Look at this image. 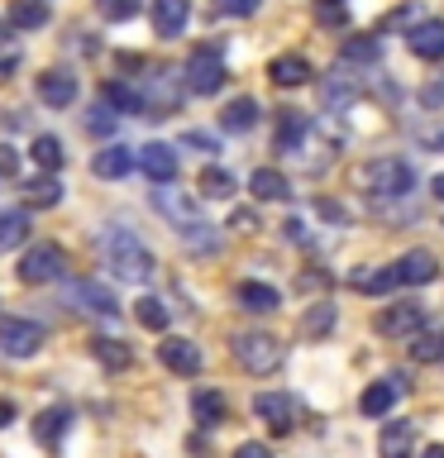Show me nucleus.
I'll return each instance as SVG.
<instances>
[{
  "label": "nucleus",
  "mask_w": 444,
  "mask_h": 458,
  "mask_svg": "<svg viewBox=\"0 0 444 458\" xmlns=\"http://www.w3.org/2000/svg\"><path fill=\"white\" fill-rule=\"evenodd\" d=\"M258 114H263V110H258L253 96H235L225 106V114H220V129H229V134H249V129L258 124Z\"/></svg>",
  "instance_id": "b1692460"
},
{
  "label": "nucleus",
  "mask_w": 444,
  "mask_h": 458,
  "mask_svg": "<svg viewBox=\"0 0 444 458\" xmlns=\"http://www.w3.org/2000/svg\"><path fill=\"white\" fill-rule=\"evenodd\" d=\"M29 157H34V163H38L43 172H57V167L67 163L63 139H57V134H38V139H34V148H29Z\"/></svg>",
  "instance_id": "c756f323"
},
{
  "label": "nucleus",
  "mask_w": 444,
  "mask_h": 458,
  "mask_svg": "<svg viewBox=\"0 0 444 458\" xmlns=\"http://www.w3.org/2000/svg\"><path fill=\"white\" fill-rule=\"evenodd\" d=\"M258 5L263 0H215V10L229 14V20H249V14H258Z\"/></svg>",
  "instance_id": "a19ab883"
},
{
  "label": "nucleus",
  "mask_w": 444,
  "mask_h": 458,
  "mask_svg": "<svg viewBox=\"0 0 444 458\" xmlns=\"http://www.w3.org/2000/svg\"><path fill=\"white\" fill-rule=\"evenodd\" d=\"M24 206H29V210H53V206H63V182L48 177V172H43V177H29V182H24Z\"/></svg>",
  "instance_id": "4be33fe9"
},
{
  "label": "nucleus",
  "mask_w": 444,
  "mask_h": 458,
  "mask_svg": "<svg viewBox=\"0 0 444 458\" xmlns=\"http://www.w3.org/2000/svg\"><path fill=\"white\" fill-rule=\"evenodd\" d=\"M421 143L425 148H444V134H421Z\"/></svg>",
  "instance_id": "3c124183"
},
{
  "label": "nucleus",
  "mask_w": 444,
  "mask_h": 458,
  "mask_svg": "<svg viewBox=\"0 0 444 458\" xmlns=\"http://www.w3.org/2000/svg\"><path fill=\"white\" fill-rule=\"evenodd\" d=\"M421 458H444V444H435V449H425Z\"/></svg>",
  "instance_id": "603ef678"
},
{
  "label": "nucleus",
  "mask_w": 444,
  "mask_h": 458,
  "mask_svg": "<svg viewBox=\"0 0 444 458\" xmlns=\"http://www.w3.org/2000/svg\"><path fill=\"white\" fill-rule=\"evenodd\" d=\"M354 292H363V296H387V292H397L401 277H397V267L387 263V267H358L354 277H349Z\"/></svg>",
  "instance_id": "412c9836"
},
{
  "label": "nucleus",
  "mask_w": 444,
  "mask_h": 458,
  "mask_svg": "<svg viewBox=\"0 0 444 458\" xmlns=\"http://www.w3.org/2000/svg\"><path fill=\"white\" fill-rule=\"evenodd\" d=\"M401 392H406V382H401V377H382V382H368V392L358 396V411H363L368 420H382V415L397 406V396H401Z\"/></svg>",
  "instance_id": "f8f14e48"
},
{
  "label": "nucleus",
  "mask_w": 444,
  "mask_h": 458,
  "mask_svg": "<svg viewBox=\"0 0 444 458\" xmlns=\"http://www.w3.org/2000/svg\"><path fill=\"white\" fill-rule=\"evenodd\" d=\"M358 91H363V86H358L354 77H344V72H335V77H329V81L320 86V96H325V106H329V110H344V106H354V100H358Z\"/></svg>",
  "instance_id": "c85d7f7f"
},
{
  "label": "nucleus",
  "mask_w": 444,
  "mask_h": 458,
  "mask_svg": "<svg viewBox=\"0 0 444 458\" xmlns=\"http://www.w3.org/2000/svg\"><path fill=\"white\" fill-rule=\"evenodd\" d=\"M182 81H186L192 96H215L229 81V72H225V63H220L215 48H196L192 57H186V67H182Z\"/></svg>",
  "instance_id": "39448f33"
},
{
  "label": "nucleus",
  "mask_w": 444,
  "mask_h": 458,
  "mask_svg": "<svg viewBox=\"0 0 444 458\" xmlns=\"http://www.w3.org/2000/svg\"><path fill=\"white\" fill-rule=\"evenodd\" d=\"M158 358H163V368L177 372V377H196L201 372V349L192 339H163L158 344Z\"/></svg>",
  "instance_id": "ddd939ff"
},
{
  "label": "nucleus",
  "mask_w": 444,
  "mask_h": 458,
  "mask_svg": "<svg viewBox=\"0 0 444 458\" xmlns=\"http://www.w3.org/2000/svg\"><path fill=\"white\" fill-rule=\"evenodd\" d=\"M421 325H425V306H421V301L382 306L378 320H372V329H378L382 339H411V335H421Z\"/></svg>",
  "instance_id": "0eeeda50"
},
{
  "label": "nucleus",
  "mask_w": 444,
  "mask_h": 458,
  "mask_svg": "<svg viewBox=\"0 0 444 458\" xmlns=\"http://www.w3.org/2000/svg\"><path fill=\"white\" fill-rule=\"evenodd\" d=\"M182 143H186V148H206V153H220V143H215L210 134H196V129H192V134H182Z\"/></svg>",
  "instance_id": "79ce46f5"
},
{
  "label": "nucleus",
  "mask_w": 444,
  "mask_h": 458,
  "mask_svg": "<svg viewBox=\"0 0 444 458\" xmlns=\"http://www.w3.org/2000/svg\"><path fill=\"white\" fill-rule=\"evenodd\" d=\"M100 258H106V267L124 282H149L158 272V258L143 249L139 234H129L124 225H110L106 234H100Z\"/></svg>",
  "instance_id": "f257e3e1"
},
{
  "label": "nucleus",
  "mask_w": 444,
  "mask_h": 458,
  "mask_svg": "<svg viewBox=\"0 0 444 458\" xmlns=\"http://www.w3.org/2000/svg\"><path fill=\"white\" fill-rule=\"evenodd\" d=\"M249 191H253L258 200H286V196H292V182H286L278 167H253Z\"/></svg>",
  "instance_id": "393cba45"
},
{
  "label": "nucleus",
  "mask_w": 444,
  "mask_h": 458,
  "mask_svg": "<svg viewBox=\"0 0 444 458\" xmlns=\"http://www.w3.org/2000/svg\"><path fill=\"white\" fill-rule=\"evenodd\" d=\"M24 234H29V215L24 210H5V215H0V253L20 249Z\"/></svg>",
  "instance_id": "2f4dec72"
},
{
  "label": "nucleus",
  "mask_w": 444,
  "mask_h": 458,
  "mask_svg": "<svg viewBox=\"0 0 444 458\" xmlns=\"http://www.w3.org/2000/svg\"><path fill=\"white\" fill-rule=\"evenodd\" d=\"M421 100H425L430 110H440V106H444V81H435V86H425V91H421Z\"/></svg>",
  "instance_id": "c03bdc74"
},
{
  "label": "nucleus",
  "mask_w": 444,
  "mask_h": 458,
  "mask_svg": "<svg viewBox=\"0 0 444 458\" xmlns=\"http://www.w3.org/2000/svg\"><path fill=\"white\" fill-rule=\"evenodd\" d=\"M134 315H139V325H143V329H167V306H163L158 296H139Z\"/></svg>",
  "instance_id": "c9c22d12"
},
{
  "label": "nucleus",
  "mask_w": 444,
  "mask_h": 458,
  "mask_svg": "<svg viewBox=\"0 0 444 458\" xmlns=\"http://www.w3.org/2000/svg\"><path fill=\"white\" fill-rule=\"evenodd\" d=\"M139 172L153 186L177 182V148H172V143H143V148H139Z\"/></svg>",
  "instance_id": "9d476101"
},
{
  "label": "nucleus",
  "mask_w": 444,
  "mask_h": 458,
  "mask_svg": "<svg viewBox=\"0 0 444 458\" xmlns=\"http://www.w3.org/2000/svg\"><path fill=\"white\" fill-rule=\"evenodd\" d=\"M38 349H43V325H34V320H5L0 325V353L34 358Z\"/></svg>",
  "instance_id": "1a4fd4ad"
},
{
  "label": "nucleus",
  "mask_w": 444,
  "mask_h": 458,
  "mask_svg": "<svg viewBox=\"0 0 444 458\" xmlns=\"http://www.w3.org/2000/svg\"><path fill=\"white\" fill-rule=\"evenodd\" d=\"M253 415L272 429V435H286V429L296 425V401L286 392H258L253 396Z\"/></svg>",
  "instance_id": "6e6552de"
},
{
  "label": "nucleus",
  "mask_w": 444,
  "mask_h": 458,
  "mask_svg": "<svg viewBox=\"0 0 444 458\" xmlns=\"http://www.w3.org/2000/svg\"><path fill=\"white\" fill-rule=\"evenodd\" d=\"M38 100L43 106H53V110H67L72 100H77V77H72V72H43L38 77Z\"/></svg>",
  "instance_id": "f3484780"
},
{
  "label": "nucleus",
  "mask_w": 444,
  "mask_h": 458,
  "mask_svg": "<svg viewBox=\"0 0 444 458\" xmlns=\"http://www.w3.org/2000/svg\"><path fill=\"white\" fill-rule=\"evenodd\" d=\"M335 306H329V301H320V306H311L306 310V320H301V329H306L311 339H320V335H329V329H335Z\"/></svg>",
  "instance_id": "f704fd0d"
},
{
  "label": "nucleus",
  "mask_w": 444,
  "mask_h": 458,
  "mask_svg": "<svg viewBox=\"0 0 444 458\" xmlns=\"http://www.w3.org/2000/svg\"><path fill=\"white\" fill-rule=\"evenodd\" d=\"M311 134V120L301 110H282V124H278V153H296Z\"/></svg>",
  "instance_id": "a878e982"
},
{
  "label": "nucleus",
  "mask_w": 444,
  "mask_h": 458,
  "mask_svg": "<svg viewBox=\"0 0 444 458\" xmlns=\"http://www.w3.org/2000/svg\"><path fill=\"white\" fill-rule=\"evenodd\" d=\"M0 172H14V153L10 148H0Z\"/></svg>",
  "instance_id": "8fccbe9b"
},
{
  "label": "nucleus",
  "mask_w": 444,
  "mask_h": 458,
  "mask_svg": "<svg viewBox=\"0 0 444 458\" xmlns=\"http://www.w3.org/2000/svg\"><path fill=\"white\" fill-rule=\"evenodd\" d=\"M134 167H139V153H134V148H120V143H115V148H100V153L91 157V172H96V177H106V182L129 177Z\"/></svg>",
  "instance_id": "aec40b11"
},
{
  "label": "nucleus",
  "mask_w": 444,
  "mask_h": 458,
  "mask_svg": "<svg viewBox=\"0 0 444 458\" xmlns=\"http://www.w3.org/2000/svg\"><path fill=\"white\" fill-rule=\"evenodd\" d=\"M91 353H96V363L110 368V372H120V368L134 363V349L120 344V339H91Z\"/></svg>",
  "instance_id": "cd10ccee"
},
{
  "label": "nucleus",
  "mask_w": 444,
  "mask_h": 458,
  "mask_svg": "<svg viewBox=\"0 0 444 458\" xmlns=\"http://www.w3.org/2000/svg\"><path fill=\"white\" fill-rule=\"evenodd\" d=\"M63 267H67V253L57 249V243H34L24 258H20V282L24 286H43V282H53V277H63Z\"/></svg>",
  "instance_id": "423d86ee"
},
{
  "label": "nucleus",
  "mask_w": 444,
  "mask_h": 458,
  "mask_svg": "<svg viewBox=\"0 0 444 458\" xmlns=\"http://www.w3.org/2000/svg\"><path fill=\"white\" fill-rule=\"evenodd\" d=\"M411 353L421 358V363H440V358H444V335H425V339H415V344H411Z\"/></svg>",
  "instance_id": "ea45409f"
},
{
  "label": "nucleus",
  "mask_w": 444,
  "mask_h": 458,
  "mask_svg": "<svg viewBox=\"0 0 444 458\" xmlns=\"http://www.w3.org/2000/svg\"><path fill=\"white\" fill-rule=\"evenodd\" d=\"M96 10H100V20L124 24V20H134V14H139V0H96Z\"/></svg>",
  "instance_id": "4c0bfd02"
},
{
  "label": "nucleus",
  "mask_w": 444,
  "mask_h": 458,
  "mask_svg": "<svg viewBox=\"0 0 444 458\" xmlns=\"http://www.w3.org/2000/svg\"><path fill=\"white\" fill-rule=\"evenodd\" d=\"M153 210L163 215V220L177 229V234L192 243L196 253H206V249H215V229L206 225V215L196 210V200L192 196H182V191H172V182L167 186H158L153 191Z\"/></svg>",
  "instance_id": "f03ea898"
},
{
  "label": "nucleus",
  "mask_w": 444,
  "mask_h": 458,
  "mask_svg": "<svg viewBox=\"0 0 444 458\" xmlns=\"http://www.w3.org/2000/svg\"><path fill=\"white\" fill-rule=\"evenodd\" d=\"M192 415H196V425H201V429H215V425L225 420V396H220V392H196Z\"/></svg>",
  "instance_id": "7c9ffc66"
},
{
  "label": "nucleus",
  "mask_w": 444,
  "mask_h": 458,
  "mask_svg": "<svg viewBox=\"0 0 444 458\" xmlns=\"http://www.w3.org/2000/svg\"><path fill=\"white\" fill-rule=\"evenodd\" d=\"M5 72H14V57H0V77H5Z\"/></svg>",
  "instance_id": "864d4df0"
},
{
  "label": "nucleus",
  "mask_w": 444,
  "mask_h": 458,
  "mask_svg": "<svg viewBox=\"0 0 444 458\" xmlns=\"http://www.w3.org/2000/svg\"><path fill=\"white\" fill-rule=\"evenodd\" d=\"M10 420H14V401H10V396H0V429H5Z\"/></svg>",
  "instance_id": "de8ad7c7"
},
{
  "label": "nucleus",
  "mask_w": 444,
  "mask_h": 458,
  "mask_svg": "<svg viewBox=\"0 0 444 458\" xmlns=\"http://www.w3.org/2000/svg\"><path fill=\"white\" fill-rule=\"evenodd\" d=\"M115 120H120V114H115V106H110L106 96H100L96 106H91V120H86V129H91V134H110Z\"/></svg>",
  "instance_id": "58836bf2"
},
{
  "label": "nucleus",
  "mask_w": 444,
  "mask_h": 458,
  "mask_svg": "<svg viewBox=\"0 0 444 458\" xmlns=\"http://www.w3.org/2000/svg\"><path fill=\"white\" fill-rule=\"evenodd\" d=\"M282 229H286V239H296V243H306V225H301V220H286Z\"/></svg>",
  "instance_id": "49530a36"
},
{
  "label": "nucleus",
  "mask_w": 444,
  "mask_h": 458,
  "mask_svg": "<svg viewBox=\"0 0 444 458\" xmlns=\"http://www.w3.org/2000/svg\"><path fill=\"white\" fill-rule=\"evenodd\" d=\"M268 77L278 86H306L311 81V63L301 53H282V57H272V63H268Z\"/></svg>",
  "instance_id": "5701e85b"
},
{
  "label": "nucleus",
  "mask_w": 444,
  "mask_h": 458,
  "mask_svg": "<svg viewBox=\"0 0 444 458\" xmlns=\"http://www.w3.org/2000/svg\"><path fill=\"white\" fill-rule=\"evenodd\" d=\"M10 24L14 29H43V24H48V5H43V0H14V5H10Z\"/></svg>",
  "instance_id": "473e14b6"
},
{
  "label": "nucleus",
  "mask_w": 444,
  "mask_h": 458,
  "mask_svg": "<svg viewBox=\"0 0 444 458\" xmlns=\"http://www.w3.org/2000/svg\"><path fill=\"white\" fill-rule=\"evenodd\" d=\"M67 301L86 315H120V301H115L100 282H72L67 286Z\"/></svg>",
  "instance_id": "9b49d317"
},
{
  "label": "nucleus",
  "mask_w": 444,
  "mask_h": 458,
  "mask_svg": "<svg viewBox=\"0 0 444 458\" xmlns=\"http://www.w3.org/2000/svg\"><path fill=\"white\" fill-rule=\"evenodd\" d=\"M435 196L444 200V172H440V177H435Z\"/></svg>",
  "instance_id": "5fc2aeb1"
},
{
  "label": "nucleus",
  "mask_w": 444,
  "mask_h": 458,
  "mask_svg": "<svg viewBox=\"0 0 444 458\" xmlns=\"http://www.w3.org/2000/svg\"><path fill=\"white\" fill-rule=\"evenodd\" d=\"M229 349H235V363H239L243 372H253V377L278 372L282 358H286V349H282L272 335H263V329H243V335L229 339Z\"/></svg>",
  "instance_id": "7ed1b4c3"
},
{
  "label": "nucleus",
  "mask_w": 444,
  "mask_h": 458,
  "mask_svg": "<svg viewBox=\"0 0 444 458\" xmlns=\"http://www.w3.org/2000/svg\"><path fill=\"white\" fill-rule=\"evenodd\" d=\"M397 277L401 286H425V282H435L440 277V263H435V253H425V249H411L406 258H397Z\"/></svg>",
  "instance_id": "dca6fc26"
},
{
  "label": "nucleus",
  "mask_w": 444,
  "mask_h": 458,
  "mask_svg": "<svg viewBox=\"0 0 444 458\" xmlns=\"http://www.w3.org/2000/svg\"><path fill=\"white\" fill-rule=\"evenodd\" d=\"M382 57V43L378 38H354L344 43V63H378Z\"/></svg>",
  "instance_id": "e433bc0d"
},
{
  "label": "nucleus",
  "mask_w": 444,
  "mask_h": 458,
  "mask_svg": "<svg viewBox=\"0 0 444 458\" xmlns=\"http://www.w3.org/2000/svg\"><path fill=\"white\" fill-rule=\"evenodd\" d=\"M320 24H344V10L339 5H320Z\"/></svg>",
  "instance_id": "a18cd8bd"
},
{
  "label": "nucleus",
  "mask_w": 444,
  "mask_h": 458,
  "mask_svg": "<svg viewBox=\"0 0 444 458\" xmlns=\"http://www.w3.org/2000/svg\"><path fill=\"white\" fill-rule=\"evenodd\" d=\"M192 24V0H153V29L158 38H177Z\"/></svg>",
  "instance_id": "2eb2a0df"
},
{
  "label": "nucleus",
  "mask_w": 444,
  "mask_h": 458,
  "mask_svg": "<svg viewBox=\"0 0 444 458\" xmlns=\"http://www.w3.org/2000/svg\"><path fill=\"white\" fill-rule=\"evenodd\" d=\"M235 458H272V449H268V444H239V449H235Z\"/></svg>",
  "instance_id": "37998d69"
},
{
  "label": "nucleus",
  "mask_w": 444,
  "mask_h": 458,
  "mask_svg": "<svg viewBox=\"0 0 444 458\" xmlns=\"http://www.w3.org/2000/svg\"><path fill=\"white\" fill-rule=\"evenodd\" d=\"M406 48L415 57H425V63H440L444 57V20H421L406 34Z\"/></svg>",
  "instance_id": "4468645a"
},
{
  "label": "nucleus",
  "mask_w": 444,
  "mask_h": 458,
  "mask_svg": "<svg viewBox=\"0 0 444 458\" xmlns=\"http://www.w3.org/2000/svg\"><path fill=\"white\" fill-rule=\"evenodd\" d=\"M235 301H239V310H249V315H272L282 306V292L268 286V282H239Z\"/></svg>",
  "instance_id": "6ab92c4d"
},
{
  "label": "nucleus",
  "mask_w": 444,
  "mask_h": 458,
  "mask_svg": "<svg viewBox=\"0 0 444 458\" xmlns=\"http://www.w3.org/2000/svg\"><path fill=\"white\" fill-rule=\"evenodd\" d=\"M67 429H72V411H67V406H48V411L34 420V435H38V444H48V449L67 435Z\"/></svg>",
  "instance_id": "bb28decb"
},
{
  "label": "nucleus",
  "mask_w": 444,
  "mask_h": 458,
  "mask_svg": "<svg viewBox=\"0 0 444 458\" xmlns=\"http://www.w3.org/2000/svg\"><path fill=\"white\" fill-rule=\"evenodd\" d=\"M201 196L206 200H229L235 196V177H229L225 167H206L201 172Z\"/></svg>",
  "instance_id": "72a5a7b5"
},
{
  "label": "nucleus",
  "mask_w": 444,
  "mask_h": 458,
  "mask_svg": "<svg viewBox=\"0 0 444 458\" xmlns=\"http://www.w3.org/2000/svg\"><path fill=\"white\" fill-rule=\"evenodd\" d=\"M363 186H368L378 200H401V196H411L415 172H411L406 157H378V163L363 167Z\"/></svg>",
  "instance_id": "20e7f679"
},
{
  "label": "nucleus",
  "mask_w": 444,
  "mask_h": 458,
  "mask_svg": "<svg viewBox=\"0 0 444 458\" xmlns=\"http://www.w3.org/2000/svg\"><path fill=\"white\" fill-rule=\"evenodd\" d=\"M406 20H415V5H401V10H397L387 24H406Z\"/></svg>",
  "instance_id": "09e8293b"
},
{
  "label": "nucleus",
  "mask_w": 444,
  "mask_h": 458,
  "mask_svg": "<svg viewBox=\"0 0 444 458\" xmlns=\"http://www.w3.org/2000/svg\"><path fill=\"white\" fill-rule=\"evenodd\" d=\"M415 454V425L411 420H387L378 439V458H411Z\"/></svg>",
  "instance_id": "a211bd4d"
}]
</instances>
